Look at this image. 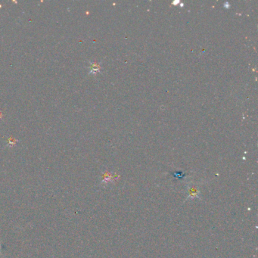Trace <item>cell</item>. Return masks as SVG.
Here are the masks:
<instances>
[{
  "mask_svg": "<svg viewBox=\"0 0 258 258\" xmlns=\"http://www.w3.org/2000/svg\"><path fill=\"white\" fill-rule=\"evenodd\" d=\"M0 251H1V245H0Z\"/></svg>",
  "mask_w": 258,
  "mask_h": 258,
  "instance_id": "6da1fadb",
  "label": "cell"
}]
</instances>
